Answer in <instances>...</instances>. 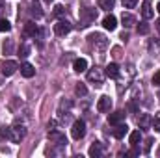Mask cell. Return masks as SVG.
I'll list each match as a JSON object with an SVG mask.
<instances>
[{
  "label": "cell",
  "instance_id": "1",
  "mask_svg": "<svg viewBox=\"0 0 160 158\" xmlns=\"http://www.w3.org/2000/svg\"><path fill=\"white\" fill-rule=\"evenodd\" d=\"M26 132H28L26 125H24L22 121L17 119V121L11 125V140H9V141H13V143H21V141L26 138Z\"/></svg>",
  "mask_w": 160,
  "mask_h": 158
},
{
  "label": "cell",
  "instance_id": "2",
  "mask_svg": "<svg viewBox=\"0 0 160 158\" xmlns=\"http://www.w3.org/2000/svg\"><path fill=\"white\" fill-rule=\"evenodd\" d=\"M88 43H89L95 50H106V48H108V39H106V36H104V34H99V32L89 34V36H88Z\"/></svg>",
  "mask_w": 160,
  "mask_h": 158
},
{
  "label": "cell",
  "instance_id": "3",
  "mask_svg": "<svg viewBox=\"0 0 160 158\" xmlns=\"http://www.w3.org/2000/svg\"><path fill=\"white\" fill-rule=\"evenodd\" d=\"M71 108H73V101L63 99L60 102V106H58V117H60V121H65L67 123L71 119Z\"/></svg>",
  "mask_w": 160,
  "mask_h": 158
},
{
  "label": "cell",
  "instance_id": "4",
  "mask_svg": "<svg viewBox=\"0 0 160 158\" xmlns=\"http://www.w3.org/2000/svg\"><path fill=\"white\" fill-rule=\"evenodd\" d=\"M95 19H97V9L86 7V9H82V13H80V26L86 28V26H89Z\"/></svg>",
  "mask_w": 160,
  "mask_h": 158
},
{
  "label": "cell",
  "instance_id": "5",
  "mask_svg": "<svg viewBox=\"0 0 160 158\" xmlns=\"http://www.w3.org/2000/svg\"><path fill=\"white\" fill-rule=\"evenodd\" d=\"M88 80H89L93 86L101 87V86H102V82H104V73H102V69H99V67L89 69V71H88Z\"/></svg>",
  "mask_w": 160,
  "mask_h": 158
},
{
  "label": "cell",
  "instance_id": "6",
  "mask_svg": "<svg viewBox=\"0 0 160 158\" xmlns=\"http://www.w3.org/2000/svg\"><path fill=\"white\" fill-rule=\"evenodd\" d=\"M71 136H73L75 140H82V138L86 136V123H84L82 119H77V121L73 123V128H71Z\"/></svg>",
  "mask_w": 160,
  "mask_h": 158
},
{
  "label": "cell",
  "instance_id": "7",
  "mask_svg": "<svg viewBox=\"0 0 160 158\" xmlns=\"http://www.w3.org/2000/svg\"><path fill=\"white\" fill-rule=\"evenodd\" d=\"M48 140H50V143H54V145H67V138H65V134H62L58 128L48 130Z\"/></svg>",
  "mask_w": 160,
  "mask_h": 158
},
{
  "label": "cell",
  "instance_id": "8",
  "mask_svg": "<svg viewBox=\"0 0 160 158\" xmlns=\"http://www.w3.org/2000/svg\"><path fill=\"white\" fill-rule=\"evenodd\" d=\"M71 28H73V26H71V22L62 19V21H58V22L54 24V34L62 37V36H67V34L71 32Z\"/></svg>",
  "mask_w": 160,
  "mask_h": 158
},
{
  "label": "cell",
  "instance_id": "9",
  "mask_svg": "<svg viewBox=\"0 0 160 158\" xmlns=\"http://www.w3.org/2000/svg\"><path fill=\"white\" fill-rule=\"evenodd\" d=\"M17 69H19V65H17V62H13V60H6V62L0 63V71L4 73V77H11V75H15Z\"/></svg>",
  "mask_w": 160,
  "mask_h": 158
},
{
  "label": "cell",
  "instance_id": "10",
  "mask_svg": "<svg viewBox=\"0 0 160 158\" xmlns=\"http://www.w3.org/2000/svg\"><path fill=\"white\" fill-rule=\"evenodd\" d=\"M112 110V99L108 97V95H102L99 101H97V112H101V114H108Z\"/></svg>",
  "mask_w": 160,
  "mask_h": 158
},
{
  "label": "cell",
  "instance_id": "11",
  "mask_svg": "<svg viewBox=\"0 0 160 158\" xmlns=\"http://www.w3.org/2000/svg\"><path fill=\"white\" fill-rule=\"evenodd\" d=\"M102 153H104V149H102V143H101V141H95V143H91V147H89V151H88V155H89L91 158L102 156Z\"/></svg>",
  "mask_w": 160,
  "mask_h": 158
},
{
  "label": "cell",
  "instance_id": "12",
  "mask_svg": "<svg viewBox=\"0 0 160 158\" xmlns=\"http://www.w3.org/2000/svg\"><path fill=\"white\" fill-rule=\"evenodd\" d=\"M128 132V126L127 125H123V123H118V125H114V130H112V136L114 138H118V140H121V138H125V134Z\"/></svg>",
  "mask_w": 160,
  "mask_h": 158
},
{
  "label": "cell",
  "instance_id": "13",
  "mask_svg": "<svg viewBox=\"0 0 160 158\" xmlns=\"http://www.w3.org/2000/svg\"><path fill=\"white\" fill-rule=\"evenodd\" d=\"M102 26H104L106 30H110V32H114V30L118 28V19H116L114 15H106V17L102 19Z\"/></svg>",
  "mask_w": 160,
  "mask_h": 158
},
{
  "label": "cell",
  "instance_id": "14",
  "mask_svg": "<svg viewBox=\"0 0 160 158\" xmlns=\"http://www.w3.org/2000/svg\"><path fill=\"white\" fill-rule=\"evenodd\" d=\"M21 75H22L24 78H32V77L36 75V67H34L32 63H28V62H24V63L21 65Z\"/></svg>",
  "mask_w": 160,
  "mask_h": 158
},
{
  "label": "cell",
  "instance_id": "15",
  "mask_svg": "<svg viewBox=\"0 0 160 158\" xmlns=\"http://www.w3.org/2000/svg\"><path fill=\"white\" fill-rule=\"evenodd\" d=\"M39 32V28H38V24L36 22H26L24 24V30H22V34L26 36V37H36V34Z\"/></svg>",
  "mask_w": 160,
  "mask_h": 158
},
{
  "label": "cell",
  "instance_id": "16",
  "mask_svg": "<svg viewBox=\"0 0 160 158\" xmlns=\"http://www.w3.org/2000/svg\"><path fill=\"white\" fill-rule=\"evenodd\" d=\"M30 13H32V17H36V19H41V17H43V9H41L39 0H32V2H30Z\"/></svg>",
  "mask_w": 160,
  "mask_h": 158
},
{
  "label": "cell",
  "instance_id": "17",
  "mask_svg": "<svg viewBox=\"0 0 160 158\" xmlns=\"http://www.w3.org/2000/svg\"><path fill=\"white\" fill-rule=\"evenodd\" d=\"M125 116H127V114H125L123 110H118V112H114V114H110V116H108V123H110V125L123 123V121H125Z\"/></svg>",
  "mask_w": 160,
  "mask_h": 158
},
{
  "label": "cell",
  "instance_id": "18",
  "mask_svg": "<svg viewBox=\"0 0 160 158\" xmlns=\"http://www.w3.org/2000/svg\"><path fill=\"white\" fill-rule=\"evenodd\" d=\"M153 15H155V11L151 7V0H143V4H142V17L143 19H151Z\"/></svg>",
  "mask_w": 160,
  "mask_h": 158
},
{
  "label": "cell",
  "instance_id": "19",
  "mask_svg": "<svg viewBox=\"0 0 160 158\" xmlns=\"http://www.w3.org/2000/svg\"><path fill=\"white\" fill-rule=\"evenodd\" d=\"M121 22H123L125 28H132V26L136 24V17H134L132 13H123V15H121Z\"/></svg>",
  "mask_w": 160,
  "mask_h": 158
},
{
  "label": "cell",
  "instance_id": "20",
  "mask_svg": "<svg viewBox=\"0 0 160 158\" xmlns=\"http://www.w3.org/2000/svg\"><path fill=\"white\" fill-rule=\"evenodd\" d=\"M151 123H153V117L147 116V114H142V116L138 117V126L143 128V130H147V128L151 126Z\"/></svg>",
  "mask_w": 160,
  "mask_h": 158
},
{
  "label": "cell",
  "instance_id": "21",
  "mask_svg": "<svg viewBox=\"0 0 160 158\" xmlns=\"http://www.w3.org/2000/svg\"><path fill=\"white\" fill-rule=\"evenodd\" d=\"M106 77L118 78V77H119V65H118V63H108V65H106Z\"/></svg>",
  "mask_w": 160,
  "mask_h": 158
},
{
  "label": "cell",
  "instance_id": "22",
  "mask_svg": "<svg viewBox=\"0 0 160 158\" xmlns=\"http://www.w3.org/2000/svg\"><path fill=\"white\" fill-rule=\"evenodd\" d=\"M73 69H75L77 73H84V71L88 69V62H86L84 58H77V60L73 62Z\"/></svg>",
  "mask_w": 160,
  "mask_h": 158
},
{
  "label": "cell",
  "instance_id": "23",
  "mask_svg": "<svg viewBox=\"0 0 160 158\" xmlns=\"http://www.w3.org/2000/svg\"><path fill=\"white\" fill-rule=\"evenodd\" d=\"M128 141H130V145H138V143L142 141V132H140V130H134V132H130V136H128Z\"/></svg>",
  "mask_w": 160,
  "mask_h": 158
},
{
  "label": "cell",
  "instance_id": "24",
  "mask_svg": "<svg viewBox=\"0 0 160 158\" xmlns=\"http://www.w3.org/2000/svg\"><path fill=\"white\" fill-rule=\"evenodd\" d=\"M114 6H116V0H99V7L101 9L110 11V9H114Z\"/></svg>",
  "mask_w": 160,
  "mask_h": 158
},
{
  "label": "cell",
  "instance_id": "25",
  "mask_svg": "<svg viewBox=\"0 0 160 158\" xmlns=\"http://www.w3.org/2000/svg\"><path fill=\"white\" fill-rule=\"evenodd\" d=\"M0 140H11V126H0Z\"/></svg>",
  "mask_w": 160,
  "mask_h": 158
},
{
  "label": "cell",
  "instance_id": "26",
  "mask_svg": "<svg viewBox=\"0 0 160 158\" xmlns=\"http://www.w3.org/2000/svg\"><path fill=\"white\" fill-rule=\"evenodd\" d=\"M2 50H4V54H11V52H13V39H6L4 41Z\"/></svg>",
  "mask_w": 160,
  "mask_h": 158
},
{
  "label": "cell",
  "instance_id": "27",
  "mask_svg": "<svg viewBox=\"0 0 160 158\" xmlns=\"http://www.w3.org/2000/svg\"><path fill=\"white\" fill-rule=\"evenodd\" d=\"M75 93H77L78 97H86V95H88V87H86L84 84H77V86H75Z\"/></svg>",
  "mask_w": 160,
  "mask_h": 158
},
{
  "label": "cell",
  "instance_id": "28",
  "mask_svg": "<svg viewBox=\"0 0 160 158\" xmlns=\"http://www.w3.org/2000/svg\"><path fill=\"white\" fill-rule=\"evenodd\" d=\"M19 56H21V58H26V56H30V47H28L26 43H22V45L19 47Z\"/></svg>",
  "mask_w": 160,
  "mask_h": 158
},
{
  "label": "cell",
  "instance_id": "29",
  "mask_svg": "<svg viewBox=\"0 0 160 158\" xmlns=\"http://www.w3.org/2000/svg\"><path fill=\"white\" fill-rule=\"evenodd\" d=\"M9 30H11L9 21H8V19H4V17H0V32H9Z\"/></svg>",
  "mask_w": 160,
  "mask_h": 158
},
{
  "label": "cell",
  "instance_id": "30",
  "mask_svg": "<svg viewBox=\"0 0 160 158\" xmlns=\"http://www.w3.org/2000/svg\"><path fill=\"white\" fill-rule=\"evenodd\" d=\"M138 34L147 36V34H149V24H147V22H140V24H138Z\"/></svg>",
  "mask_w": 160,
  "mask_h": 158
},
{
  "label": "cell",
  "instance_id": "31",
  "mask_svg": "<svg viewBox=\"0 0 160 158\" xmlns=\"http://www.w3.org/2000/svg\"><path fill=\"white\" fill-rule=\"evenodd\" d=\"M151 126L157 130V132H160V112L158 114H155V117H153V123H151Z\"/></svg>",
  "mask_w": 160,
  "mask_h": 158
},
{
  "label": "cell",
  "instance_id": "32",
  "mask_svg": "<svg viewBox=\"0 0 160 158\" xmlns=\"http://www.w3.org/2000/svg\"><path fill=\"white\" fill-rule=\"evenodd\" d=\"M136 4H138V0H123V6H125L127 9H132Z\"/></svg>",
  "mask_w": 160,
  "mask_h": 158
},
{
  "label": "cell",
  "instance_id": "33",
  "mask_svg": "<svg viewBox=\"0 0 160 158\" xmlns=\"http://www.w3.org/2000/svg\"><path fill=\"white\" fill-rule=\"evenodd\" d=\"M127 108H128V112H130V114H136V112H138V104H136L134 101H130Z\"/></svg>",
  "mask_w": 160,
  "mask_h": 158
},
{
  "label": "cell",
  "instance_id": "34",
  "mask_svg": "<svg viewBox=\"0 0 160 158\" xmlns=\"http://www.w3.org/2000/svg\"><path fill=\"white\" fill-rule=\"evenodd\" d=\"M63 13H65V9H63V6H56V7H54V15H56V17H62Z\"/></svg>",
  "mask_w": 160,
  "mask_h": 158
},
{
  "label": "cell",
  "instance_id": "35",
  "mask_svg": "<svg viewBox=\"0 0 160 158\" xmlns=\"http://www.w3.org/2000/svg\"><path fill=\"white\" fill-rule=\"evenodd\" d=\"M6 11H8V6H6V2H4V0H0V17H4V15H6Z\"/></svg>",
  "mask_w": 160,
  "mask_h": 158
},
{
  "label": "cell",
  "instance_id": "36",
  "mask_svg": "<svg viewBox=\"0 0 160 158\" xmlns=\"http://www.w3.org/2000/svg\"><path fill=\"white\" fill-rule=\"evenodd\" d=\"M153 84H155V86H160V69L153 75Z\"/></svg>",
  "mask_w": 160,
  "mask_h": 158
},
{
  "label": "cell",
  "instance_id": "37",
  "mask_svg": "<svg viewBox=\"0 0 160 158\" xmlns=\"http://www.w3.org/2000/svg\"><path fill=\"white\" fill-rule=\"evenodd\" d=\"M151 145H153V138H149V140L145 141V149H143V153H149V151H151Z\"/></svg>",
  "mask_w": 160,
  "mask_h": 158
},
{
  "label": "cell",
  "instance_id": "38",
  "mask_svg": "<svg viewBox=\"0 0 160 158\" xmlns=\"http://www.w3.org/2000/svg\"><path fill=\"white\" fill-rule=\"evenodd\" d=\"M47 126H48V130H54V128L58 126V121H56V119H52V121H48V125H47Z\"/></svg>",
  "mask_w": 160,
  "mask_h": 158
},
{
  "label": "cell",
  "instance_id": "39",
  "mask_svg": "<svg viewBox=\"0 0 160 158\" xmlns=\"http://www.w3.org/2000/svg\"><path fill=\"white\" fill-rule=\"evenodd\" d=\"M112 52H114L112 56H116V58H119V56H121V48H119V47H114V48H112Z\"/></svg>",
  "mask_w": 160,
  "mask_h": 158
},
{
  "label": "cell",
  "instance_id": "40",
  "mask_svg": "<svg viewBox=\"0 0 160 158\" xmlns=\"http://www.w3.org/2000/svg\"><path fill=\"white\" fill-rule=\"evenodd\" d=\"M4 80H6V77H4V73H2V71H0V86H2V84H4Z\"/></svg>",
  "mask_w": 160,
  "mask_h": 158
},
{
  "label": "cell",
  "instance_id": "41",
  "mask_svg": "<svg viewBox=\"0 0 160 158\" xmlns=\"http://www.w3.org/2000/svg\"><path fill=\"white\" fill-rule=\"evenodd\" d=\"M155 26H157V30H158V34H160V19L157 21V22H155Z\"/></svg>",
  "mask_w": 160,
  "mask_h": 158
},
{
  "label": "cell",
  "instance_id": "42",
  "mask_svg": "<svg viewBox=\"0 0 160 158\" xmlns=\"http://www.w3.org/2000/svg\"><path fill=\"white\" fill-rule=\"evenodd\" d=\"M157 11H158V13H160V2H158V4H157Z\"/></svg>",
  "mask_w": 160,
  "mask_h": 158
},
{
  "label": "cell",
  "instance_id": "43",
  "mask_svg": "<svg viewBox=\"0 0 160 158\" xmlns=\"http://www.w3.org/2000/svg\"><path fill=\"white\" fill-rule=\"evenodd\" d=\"M45 2H48V4H50V2H52V0H45Z\"/></svg>",
  "mask_w": 160,
  "mask_h": 158
},
{
  "label": "cell",
  "instance_id": "44",
  "mask_svg": "<svg viewBox=\"0 0 160 158\" xmlns=\"http://www.w3.org/2000/svg\"><path fill=\"white\" fill-rule=\"evenodd\" d=\"M158 156H160V149H158Z\"/></svg>",
  "mask_w": 160,
  "mask_h": 158
}]
</instances>
